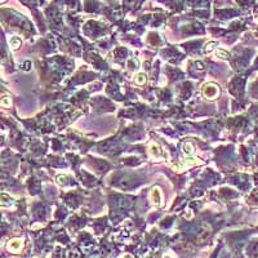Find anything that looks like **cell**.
Listing matches in <instances>:
<instances>
[{"instance_id":"1","label":"cell","mask_w":258,"mask_h":258,"mask_svg":"<svg viewBox=\"0 0 258 258\" xmlns=\"http://www.w3.org/2000/svg\"><path fill=\"white\" fill-rule=\"evenodd\" d=\"M201 92H203V96L208 100H216L219 96V87L216 83H206L203 85Z\"/></svg>"},{"instance_id":"2","label":"cell","mask_w":258,"mask_h":258,"mask_svg":"<svg viewBox=\"0 0 258 258\" xmlns=\"http://www.w3.org/2000/svg\"><path fill=\"white\" fill-rule=\"evenodd\" d=\"M148 199L154 205L160 206L161 205V191H160V188L159 187H152L151 191H150V194H148Z\"/></svg>"},{"instance_id":"3","label":"cell","mask_w":258,"mask_h":258,"mask_svg":"<svg viewBox=\"0 0 258 258\" xmlns=\"http://www.w3.org/2000/svg\"><path fill=\"white\" fill-rule=\"evenodd\" d=\"M22 248H23V242L21 239H18V238H13V239L9 240V243H8V249H9L10 252L17 253V252H20Z\"/></svg>"},{"instance_id":"4","label":"cell","mask_w":258,"mask_h":258,"mask_svg":"<svg viewBox=\"0 0 258 258\" xmlns=\"http://www.w3.org/2000/svg\"><path fill=\"white\" fill-rule=\"evenodd\" d=\"M148 152H150V155H151V156H155V158H159V156H161V155H163L161 148L159 147V145L155 143V142H152V143L150 145Z\"/></svg>"},{"instance_id":"5","label":"cell","mask_w":258,"mask_h":258,"mask_svg":"<svg viewBox=\"0 0 258 258\" xmlns=\"http://www.w3.org/2000/svg\"><path fill=\"white\" fill-rule=\"evenodd\" d=\"M134 81H136V84H138V85H143L146 81H147V76H146V74H143V72H138L137 75H134Z\"/></svg>"},{"instance_id":"6","label":"cell","mask_w":258,"mask_h":258,"mask_svg":"<svg viewBox=\"0 0 258 258\" xmlns=\"http://www.w3.org/2000/svg\"><path fill=\"white\" fill-rule=\"evenodd\" d=\"M183 152L186 154V156H191V155L194 154V146L192 143H190V142H186V143H183Z\"/></svg>"},{"instance_id":"7","label":"cell","mask_w":258,"mask_h":258,"mask_svg":"<svg viewBox=\"0 0 258 258\" xmlns=\"http://www.w3.org/2000/svg\"><path fill=\"white\" fill-rule=\"evenodd\" d=\"M200 159L192 158V156H186L184 158V164L186 165H194V164H200Z\"/></svg>"},{"instance_id":"8","label":"cell","mask_w":258,"mask_h":258,"mask_svg":"<svg viewBox=\"0 0 258 258\" xmlns=\"http://www.w3.org/2000/svg\"><path fill=\"white\" fill-rule=\"evenodd\" d=\"M9 43H10V46L13 50H17L21 46V39H18V38H12Z\"/></svg>"},{"instance_id":"9","label":"cell","mask_w":258,"mask_h":258,"mask_svg":"<svg viewBox=\"0 0 258 258\" xmlns=\"http://www.w3.org/2000/svg\"><path fill=\"white\" fill-rule=\"evenodd\" d=\"M214 53H216L217 57L221 58V59H227V58H229V56H230L229 52H226V50H223V49H217Z\"/></svg>"},{"instance_id":"10","label":"cell","mask_w":258,"mask_h":258,"mask_svg":"<svg viewBox=\"0 0 258 258\" xmlns=\"http://www.w3.org/2000/svg\"><path fill=\"white\" fill-rule=\"evenodd\" d=\"M0 105H2L3 107H10L12 105V100L9 96H3V98L0 100Z\"/></svg>"},{"instance_id":"11","label":"cell","mask_w":258,"mask_h":258,"mask_svg":"<svg viewBox=\"0 0 258 258\" xmlns=\"http://www.w3.org/2000/svg\"><path fill=\"white\" fill-rule=\"evenodd\" d=\"M13 201H14V200H13L10 196L5 195V194H2V204H3V205H5L7 203H8V204H12Z\"/></svg>"},{"instance_id":"12","label":"cell","mask_w":258,"mask_h":258,"mask_svg":"<svg viewBox=\"0 0 258 258\" xmlns=\"http://www.w3.org/2000/svg\"><path fill=\"white\" fill-rule=\"evenodd\" d=\"M172 168H173L174 170H177V172L183 170V165L182 164H172Z\"/></svg>"},{"instance_id":"13","label":"cell","mask_w":258,"mask_h":258,"mask_svg":"<svg viewBox=\"0 0 258 258\" xmlns=\"http://www.w3.org/2000/svg\"><path fill=\"white\" fill-rule=\"evenodd\" d=\"M214 45H216V43H213V41H212V43H209V44H208V45H206V48H205V50H206V52H210V50H212V49H213V46H214Z\"/></svg>"},{"instance_id":"14","label":"cell","mask_w":258,"mask_h":258,"mask_svg":"<svg viewBox=\"0 0 258 258\" xmlns=\"http://www.w3.org/2000/svg\"><path fill=\"white\" fill-rule=\"evenodd\" d=\"M57 179H58V183H63L64 179H66V176H58Z\"/></svg>"}]
</instances>
